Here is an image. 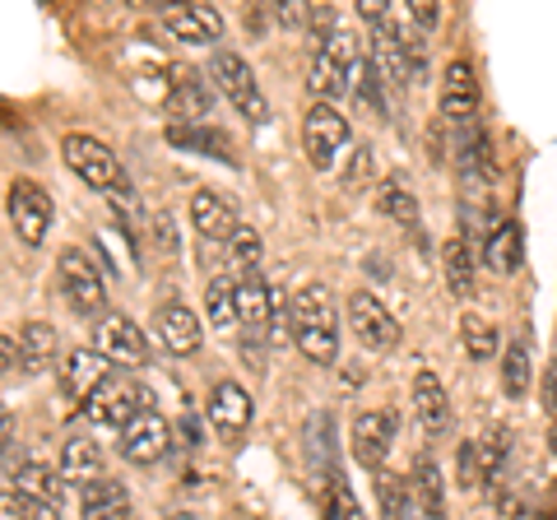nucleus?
Returning <instances> with one entry per match:
<instances>
[{
  "instance_id": "1",
  "label": "nucleus",
  "mask_w": 557,
  "mask_h": 520,
  "mask_svg": "<svg viewBox=\"0 0 557 520\" xmlns=\"http://www.w3.org/2000/svg\"><path fill=\"white\" fill-rule=\"evenodd\" d=\"M293 344L317 368H330L339 358V311L325 284H307L293 298Z\"/></svg>"
},
{
  "instance_id": "2",
  "label": "nucleus",
  "mask_w": 557,
  "mask_h": 520,
  "mask_svg": "<svg viewBox=\"0 0 557 520\" xmlns=\"http://www.w3.org/2000/svg\"><path fill=\"white\" fill-rule=\"evenodd\" d=\"M209 79H214V89L233 102V108L251 121V126H265L270 121V102L265 94H260V84H256V71L247 65V57L233 47H219L214 57H209Z\"/></svg>"
},
{
  "instance_id": "3",
  "label": "nucleus",
  "mask_w": 557,
  "mask_h": 520,
  "mask_svg": "<svg viewBox=\"0 0 557 520\" xmlns=\"http://www.w3.org/2000/svg\"><path fill=\"white\" fill-rule=\"evenodd\" d=\"M145 409H153V405H149V391L139 386V381H131V376H108V381H102V386L89 395V400H84V419L98 423V428H121V432H126Z\"/></svg>"
},
{
  "instance_id": "4",
  "label": "nucleus",
  "mask_w": 557,
  "mask_h": 520,
  "mask_svg": "<svg viewBox=\"0 0 557 520\" xmlns=\"http://www.w3.org/2000/svg\"><path fill=\"white\" fill-rule=\"evenodd\" d=\"M61 159H65V168L75 172L84 186H94V190H108V196H112L116 186H126V172H121L116 153L102 140H94V135H65V140H61Z\"/></svg>"
},
{
  "instance_id": "5",
  "label": "nucleus",
  "mask_w": 557,
  "mask_h": 520,
  "mask_svg": "<svg viewBox=\"0 0 557 520\" xmlns=\"http://www.w3.org/2000/svg\"><path fill=\"white\" fill-rule=\"evenodd\" d=\"M5 214H10V228L14 237L24 242V247H42L47 242V228H51V196L38 186V182H28V177H14L10 190H5Z\"/></svg>"
},
{
  "instance_id": "6",
  "label": "nucleus",
  "mask_w": 557,
  "mask_h": 520,
  "mask_svg": "<svg viewBox=\"0 0 557 520\" xmlns=\"http://www.w3.org/2000/svg\"><path fill=\"white\" fill-rule=\"evenodd\" d=\"M57 270H61V293H65V302L79 311V317H108V288H102V274L94 270V260L84 256L79 247H65L61 260H57Z\"/></svg>"
},
{
  "instance_id": "7",
  "label": "nucleus",
  "mask_w": 557,
  "mask_h": 520,
  "mask_svg": "<svg viewBox=\"0 0 557 520\" xmlns=\"http://www.w3.org/2000/svg\"><path fill=\"white\" fill-rule=\"evenodd\" d=\"M348 145V121L335 102H311L307 116H302V149H307V163L325 172L335 163V153Z\"/></svg>"
},
{
  "instance_id": "8",
  "label": "nucleus",
  "mask_w": 557,
  "mask_h": 520,
  "mask_svg": "<svg viewBox=\"0 0 557 520\" xmlns=\"http://www.w3.org/2000/svg\"><path fill=\"white\" fill-rule=\"evenodd\" d=\"M348 325H354V339L362 344V349H395L399 344V321L368 288L348 293Z\"/></svg>"
},
{
  "instance_id": "9",
  "label": "nucleus",
  "mask_w": 557,
  "mask_h": 520,
  "mask_svg": "<svg viewBox=\"0 0 557 520\" xmlns=\"http://www.w3.org/2000/svg\"><path fill=\"white\" fill-rule=\"evenodd\" d=\"M94 349L108 362H116V368H139V362L149 358V344L126 311H108V317L94 325Z\"/></svg>"
},
{
  "instance_id": "10",
  "label": "nucleus",
  "mask_w": 557,
  "mask_h": 520,
  "mask_svg": "<svg viewBox=\"0 0 557 520\" xmlns=\"http://www.w3.org/2000/svg\"><path fill=\"white\" fill-rule=\"evenodd\" d=\"M251 413H256V400L251 391L242 386V381H219L214 391H209V423L223 442H242L251 428Z\"/></svg>"
},
{
  "instance_id": "11",
  "label": "nucleus",
  "mask_w": 557,
  "mask_h": 520,
  "mask_svg": "<svg viewBox=\"0 0 557 520\" xmlns=\"http://www.w3.org/2000/svg\"><path fill=\"white\" fill-rule=\"evenodd\" d=\"M149 331H153V339H159L172 358H190L200 349V335H205L200 317L186 302H159V307H153V317H149Z\"/></svg>"
},
{
  "instance_id": "12",
  "label": "nucleus",
  "mask_w": 557,
  "mask_h": 520,
  "mask_svg": "<svg viewBox=\"0 0 557 520\" xmlns=\"http://www.w3.org/2000/svg\"><path fill=\"white\" fill-rule=\"evenodd\" d=\"M474 112H479V79H474V65L465 57H450L446 71H442V116L450 126H474Z\"/></svg>"
},
{
  "instance_id": "13",
  "label": "nucleus",
  "mask_w": 557,
  "mask_h": 520,
  "mask_svg": "<svg viewBox=\"0 0 557 520\" xmlns=\"http://www.w3.org/2000/svg\"><path fill=\"white\" fill-rule=\"evenodd\" d=\"M399 432V419L395 409H368L354 419V460L368 465V470H381V460H386V450Z\"/></svg>"
},
{
  "instance_id": "14",
  "label": "nucleus",
  "mask_w": 557,
  "mask_h": 520,
  "mask_svg": "<svg viewBox=\"0 0 557 520\" xmlns=\"http://www.w3.org/2000/svg\"><path fill=\"white\" fill-rule=\"evenodd\" d=\"M5 488L42 502V507H57V511L65 507V474L57 470V465H38V460L14 465V470L5 474Z\"/></svg>"
},
{
  "instance_id": "15",
  "label": "nucleus",
  "mask_w": 557,
  "mask_h": 520,
  "mask_svg": "<svg viewBox=\"0 0 557 520\" xmlns=\"http://www.w3.org/2000/svg\"><path fill=\"white\" fill-rule=\"evenodd\" d=\"M168 446H172V432L163 423V413H153V409H145L126 432H121V456L131 465H153Z\"/></svg>"
},
{
  "instance_id": "16",
  "label": "nucleus",
  "mask_w": 557,
  "mask_h": 520,
  "mask_svg": "<svg viewBox=\"0 0 557 520\" xmlns=\"http://www.w3.org/2000/svg\"><path fill=\"white\" fill-rule=\"evenodd\" d=\"M190 228L200 233V242H233V233L242 228L237 210L214 190H196L190 196Z\"/></svg>"
},
{
  "instance_id": "17",
  "label": "nucleus",
  "mask_w": 557,
  "mask_h": 520,
  "mask_svg": "<svg viewBox=\"0 0 557 520\" xmlns=\"http://www.w3.org/2000/svg\"><path fill=\"white\" fill-rule=\"evenodd\" d=\"M413 413H418V428L428 432V437H437V432L450 428V400H446V386H442V376L437 372H418L413 376Z\"/></svg>"
},
{
  "instance_id": "18",
  "label": "nucleus",
  "mask_w": 557,
  "mask_h": 520,
  "mask_svg": "<svg viewBox=\"0 0 557 520\" xmlns=\"http://www.w3.org/2000/svg\"><path fill=\"white\" fill-rule=\"evenodd\" d=\"M79 516L84 520H131V493L121 479H94L79 488Z\"/></svg>"
},
{
  "instance_id": "19",
  "label": "nucleus",
  "mask_w": 557,
  "mask_h": 520,
  "mask_svg": "<svg viewBox=\"0 0 557 520\" xmlns=\"http://www.w3.org/2000/svg\"><path fill=\"white\" fill-rule=\"evenodd\" d=\"M483 260H487V270H497V274H520V265H525V233H520L516 219H497L493 228H487Z\"/></svg>"
},
{
  "instance_id": "20",
  "label": "nucleus",
  "mask_w": 557,
  "mask_h": 520,
  "mask_svg": "<svg viewBox=\"0 0 557 520\" xmlns=\"http://www.w3.org/2000/svg\"><path fill=\"white\" fill-rule=\"evenodd\" d=\"M209 112H214V89H209L200 75H186V79L172 84V94H168V116L186 121V126H205Z\"/></svg>"
},
{
  "instance_id": "21",
  "label": "nucleus",
  "mask_w": 557,
  "mask_h": 520,
  "mask_svg": "<svg viewBox=\"0 0 557 520\" xmlns=\"http://www.w3.org/2000/svg\"><path fill=\"white\" fill-rule=\"evenodd\" d=\"M168 33L182 42H219L223 14L214 5H177L168 10Z\"/></svg>"
},
{
  "instance_id": "22",
  "label": "nucleus",
  "mask_w": 557,
  "mask_h": 520,
  "mask_svg": "<svg viewBox=\"0 0 557 520\" xmlns=\"http://www.w3.org/2000/svg\"><path fill=\"white\" fill-rule=\"evenodd\" d=\"M108 368H112V362L102 358L98 349H70L65 354V391L75 395V400H89L102 381L112 376Z\"/></svg>"
},
{
  "instance_id": "23",
  "label": "nucleus",
  "mask_w": 557,
  "mask_h": 520,
  "mask_svg": "<svg viewBox=\"0 0 557 520\" xmlns=\"http://www.w3.org/2000/svg\"><path fill=\"white\" fill-rule=\"evenodd\" d=\"M57 470L65 474V483H94L102 479V446L94 437H70L61 450H57Z\"/></svg>"
},
{
  "instance_id": "24",
  "label": "nucleus",
  "mask_w": 557,
  "mask_h": 520,
  "mask_svg": "<svg viewBox=\"0 0 557 520\" xmlns=\"http://www.w3.org/2000/svg\"><path fill=\"white\" fill-rule=\"evenodd\" d=\"M20 358H24V372L28 376H38L47 368H57V358H61V339L57 331H51L47 321H28L20 325Z\"/></svg>"
},
{
  "instance_id": "25",
  "label": "nucleus",
  "mask_w": 557,
  "mask_h": 520,
  "mask_svg": "<svg viewBox=\"0 0 557 520\" xmlns=\"http://www.w3.org/2000/svg\"><path fill=\"white\" fill-rule=\"evenodd\" d=\"M270 311H274V288L265 284V274L260 270L237 274V321L260 331V325L270 321Z\"/></svg>"
},
{
  "instance_id": "26",
  "label": "nucleus",
  "mask_w": 557,
  "mask_h": 520,
  "mask_svg": "<svg viewBox=\"0 0 557 520\" xmlns=\"http://www.w3.org/2000/svg\"><path fill=\"white\" fill-rule=\"evenodd\" d=\"M311 497L325 520H362V507L354 502V493L344 488V474H311Z\"/></svg>"
},
{
  "instance_id": "27",
  "label": "nucleus",
  "mask_w": 557,
  "mask_h": 520,
  "mask_svg": "<svg viewBox=\"0 0 557 520\" xmlns=\"http://www.w3.org/2000/svg\"><path fill=\"white\" fill-rule=\"evenodd\" d=\"M376 502H381V516H386V520H428V511L418 507L413 488L399 474L376 470Z\"/></svg>"
},
{
  "instance_id": "28",
  "label": "nucleus",
  "mask_w": 557,
  "mask_h": 520,
  "mask_svg": "<svg viewBox=\"0 0 557 520\" xmlns=\"http://www.w3.org/2000/svg\"><path fill=\"white\" fill-rule=\"evenodd\" d=\"M456 153H460V172H465V177H483V182H493V177H497L493 140H487V131H483V126H460Z\"/></svg>"
},
{
  "instance_id": "29",
  "label": "nucleus",
  "mask_w": 557,
  "mask_h": 520,
  "mask_svg": "<svg viewBox=\"0 0 557 520\" xmlns=\"http://www.w3.org/2000/svg\"><path fill=\"white\" fill-rule=\"evenodd\" d=\"M409 488H413V497H418V507L428 511V520H446V493H442V470H437V460H432V456H418V460H413Z\"/></svg>"
},
{
  "instance_id": "30",
  "label": "nucleus",
  "mask_w": 557,
  "mask_h": 520,
  "mask_svg": "<svg viewBox=\"0 0 557 520\" xmlns=\"http://www.w3.org/2000/svg\"><path fill=\"white\" fill-rule=\"evenodd\" d=\"M442 270H446V288L456 293V298L474 293V251H469L465 237H450L442 247Z\"/></svg>"
},
{
  "instance_id": "31",
  "label": "nucleus",
  "mask_w": 557,
  "mask_h": 520,
  "mask_svg": "<svg viewBox=\"0 0 557 520\" xmlns=\"http://www.w3.org/2000/svg\"><path fill=\"white\" fill-rule=\"evenodd\" d=\"M376 210L391 223H399V228H418V200H413V190H405V182H381Z\"/></svg>"
},
{
  "instance_id": "32",
  "label": "nucleus",
  "mask_w": 557,
  "mask_h": 520,
  "mask_svg": "<svg viewBox=\"0 0 557 520\" xmlns=\"http://www.w3.org/2000/svg\"><path fill=\"white\" fill-rule=\"evenodd\" d=\"M497 331H493V321H483L479 311H460V344H465V354L474 358V362H487L497 354Z\"/></svg>"
},
{
  "instance_id": "33",
  "label": "nucleus",
  "mask_w": 557,
  "mask_h": 520,
  "mask_svg": "<svg viewBox=\"0 0 557 520\" xmlns=\"http://www.w3.org/2000/svg\"><path fill=\"white\" fill-rule=\"evenodd\" d=\"M530 376H534V368H530V344L525 339H511L507 354H502V391H507L511 400H520V395L530 391Z\"/></svg>"
},
{
  "instance_id": "34",
  "label": "nucleus",
  "mask_w": 557,
  "mask_h": 520,
  "mask_svg": "<svg viewBox=\"0 0 557 520\" xmlns=\"http://www.w3.org/2000/svg\"><path fill=\"white\" fill-rule=\"evenodd\" d=\"M205 317H209V325H219V331L237 325V280H209L205 284Z\"/></svg>"
},
{
  "instance_id": "35",
  "label": "nucleus",
  "mask_w": 557,
  "mask_h": 520,
  "mask_svg": "<svg viewBox=\"0 0 557 520\" xmlns=\"http://www.w3.org/2000/svg\"><path fill=\"white\" fill-rule=\"evenodd\" d=\"M228 256H233L237 274H247V270H260V233L251 228V223H242V228L233 233V242H228Z\"/></svg>"
},
{
  "instance_id": "36",
  "label": "nucleus",
  "mask_w": 557,
  "mask_h": 520,
  "mask_svg": "<svg viewBox=\"0 0 557 520\" xmlns=\"http://www.w3.org/2000/svg\"><path fill=\"white\" fill-rule=\"evenodd\" d=\"M0 507H5V520H61L57 507H42V502H33L24 493H10V488H5V497H0Z\"/></svg>"
},
{
  "instance_id": "37",
  "label": "nucleus",
  "mask_w": 557,
  "mask_h": 520,
  "mask_svg": "<svg viewBox=\"0 0 557 520\" xmlns=\"http://www.w3.org/2000/svg\"><path fill=\"white\" fill-rule=\"evenodd\" d=\"M456 465H460V479L469 483V488H483L487 474H483V460H479V442H465L456 450Z\"/></svg>"
},
{
  "instance_id": "38",
  "label": "nucleus",
  "mask_w": 557,
  "mask_h": 520,
  "mask_svg": "<svg viewBox=\"0 0 557 520\" xmlns=\"http://www.w3.org/2000/svg\"><path fill=\"white\" fill-rule=\"evenodd\" d=\"M409 20H413L418 38H423V33H432V28H437V20H442L437 0H409Z\"/></svg>"
},
{
  "instance_id": "39",
  "label": "nucleus",
  "mask_w": 557,
  "mask_h": 520,
  "mask_svg": "<svg viewBox=\"0 0 557 520\" xmlns=\"http://www.w3.org/2000/svg\"><path fill=\"white\" fill-rule=\"evenodd\" d=\"M358 14H362V24H368V28L391 24V5H386V0H358Z\"/></svg>"
},
{
  "instance_id": "40",
  "label": "nucleus",
  "mask_w": 557,
  "mask_h": 520,
  "mask_svg": "<svg viewBox=\"0 0 557 520\" xmlns=\"http://www.w3.org/2000/svg\"><path fill=\"white\" fill-rule=\"evenodd\" d=\"M539 391H544V409H548V419L557 423V358L544 368V381H539Z\"/></svg>"
},
{
  "instance_id": "41",
  "label": "nucleus",
  "mask_w": 557,
  "mask_h": 520,
  "mask_svg": "<svg viewBox=\"0 0 557 520\" xmlns=\"http://www.w3.org/2000/svg\"><path fill=\"white\" fill-rule=\"evenodd\" d=\"M0 354H5V376L24 372V358H20V335L5 331V339H0Z\"/></svg>"
},
{
  "instance_id": "42",
  "label": "nucleus",
  "mask_w": 557,
  "mask_h": 520,
  "mask_svg": "<svg viewBox=\"0 0 557 520\" xmlns=\"http://www.w3.org/2000/svg\"><path fill=\"white\" fill-rule=\"evenodd\" d=\"M163 520H196V516H190V511H168Z\"/></svg>"
}]
</instances>
